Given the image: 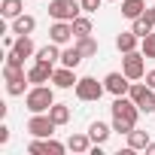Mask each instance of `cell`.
I'll return each mask as SVG.
<instances>
[{"instance_id": "obj_10", "label": "cell", "mask_w": 155, "mask_h": 155, "mask_svg": "<svg viewBox=\"0 0 155 155\" xmlns=\"http://www.w3.org/2000/svg\"><path fill=\"white\" fill-rule=\"evenodd\" d=\"M49 40L58 43V46H67L70 40H76V34H73V21H55V25L49 28Z\"/></svg>"}, {"instance_id": "obj_33", "label": "cell", "mask_w": 155, "mask_h": 155, "mask_svg": "<svg viewBox=\"0 0 155 155\" xmlns=\"http://www.w3.org/2000/svg\"><path fill=\"white\" fill-rule=\"evenodd\" d=\"M143 79H146V85H152V88H155V70H146Z\"/></svg>"}, {"instance_id": "obj_13", "label": "cell", "mask_w": 155, "mask_h": 155, "mask_svg": "<svg viewBox=\"0 0 155 155\" xmlns=\"http://www.w3.org/2000/svg\"><path fill=\"white\" fill-rule=\"evenodd\" d=\"M91 146H94V140L88 134H70V140H67V149L70 152H79V155L91 152Z\"/></svg>"}, {"instance_id": "obj_2", "label": "cell", "mask_w": 155, "mask_h": 155, "mask_svg": "<svg viewBox=\"0 0 155 155\" xmlns=\"http://www.w3.org/2000/svg\"><path fill=\"white\" fill-rule=\"evenodd\" d=\"M128 97L140 107V113H155V88L152 85H146V82H131V91H128Z\"/></svg>"}, {"instance_id": "obj_3", "label": "cell", "mask_w": 155, "mask_h": 155, "mask_svg": "<svg viewBox=\"0 0 155 155\" xmlns=\"http://www.w3.org/2000/svg\"><path fill=\"white\" fill-rule=\"evenodd\" d=\"M122 73L128 76L131 82H137V79H143L146 76V55L143 52H125V58H122Z\"/></svg>"}, {"instance_id": "obj_35", "label": "cell", "mask_w": 155, "mask_h": 155, "mask_svg": "<svg viewBox=\"0 0 155 155\" xmlns=\"http://www.w3.org/2000/svg\"><path fill=\"white\" fill-rule=\"evenodd\" d=\"M146 3H149V0H146Z\"/></svg>"}, {"instance_id": "obj_8", "label": "cell", "mask_w": 155, "mask_h": 155, "mask_svg": "<svg viewBox=\"0 0 155 155\" xmlns=\"http://www.w3.org/2000/svg\"><path fill=\"white\" fill-rule=\"evenodd\" d=\"M31 55H37V49H34V40H31V34H28V37H18V40H15V46L6 52V61L25 64V58H31Z\"/></svg>"}, {"instance_id": "obj_6", "label": "cell", "mask_w": 155, "mask_h": 155, "mask_svg": "<svg viewBox=\"0 0 155 155\" xmlns=\"http://www.w3.org/2000/svg\"><path fill=\"white\" fill-rule=\"evenodd\" d=\"M110 110H113V119H122V122H131V125H137V119H140V107H137L128 94L116 97Z\"/></svg>"}, {"instance_id": "obj_11", "label": "cell", "mask_w": 155, "mask_h": 155, "mask_svg": "<svg viewBox=\"0 0 155 155\" xmlns=\"http://www.w3.org/2000/svg\"><path fill=\"white\" fill-rule=\"evenodd\" d=\"M52 73H55L52 64L34 61V67H28V79H31V85H46V82H52Z\"/></svg>"}, {"instance_id": "obj_26", "label": "cell", "mask_w": 155, "mask_h": 155, "mask_svg": "<svg viewBox=\"0 0 155 155\" xmlns=\"http://www.w3.org/2000/svg\"><path fill=\"white\" fill-rule=\"evenodd\" d=\"M67 152V143H58L52 137H43V155H64Z\"/></svg>"}, {"instance_id": "obj_27", "label": "cell", "mask_w": 155, "mask_h": 155, "mask_svg": "<svg viewBox=\"0 0 155 155\" xmlns=\"http://www.w3.org/2000/svg\"><path fill=\"white\" fill-rule=\"evenodd\" d=\"M140 52H143L146 58H155V31H149V34L140 40Z\"/></svg>"}, {"instance_id": "obj_28", "label": "cell", "mask_w": 155, "mask_h": 155, "mask_svg": "<svg viewBox=\"0 0 155 155\" xmlns=\"http://www.w3.org/2000/svg\"><path fill=\"white\" fill-rule=\"evenodd\" d=\"M131 31H134V34H137V37L143 40V37H146V34L152 31V25H149V21H146V18L140 15V18H134V28H131Z\"/></svg>"}, {"instance_id": "obj_31", "label": "cell", "mask_w": 155, "mask_h": 155, "mask_svg": "<svg viewBox=\"0 0 155 155\" xmlns=\"http://www.w3.org/2000/svg\"><path fill=\"white\" fill-rule=\"evenodd\" d=\"M143 18H146V21L155 28V6H146V9H143Z\"/></svg>"}, {"instance_id": "obj_19", "label": "cell", "mask_w": 155, "mask_h": 155, "mask_svg": "<svg viewBox=\"0 0 155 155\" xmlns=\"http://www.w3.org/2000/svg\"><path fill=\"white\" fill-rule=\"evenodd\" d=\"M82 58H85V55L76 49V43H73L70 49H64V52H61V64H64V67H73V70L82 64Z\"/></svg>"}, {"instance_id": "obj_12", "label": "cell", "mask_w": 155, "mask_h": 155, "mask_svg": "<svg viewBox=\"0 0 155 155\" xmlns=\"http://www.w3.org/2000/svg\"><path fill=\"white\" fill-rule=\"evenodd\" d=\"M52 82H55V88H76V73H73V67H58L55 73H52Z\"/></svg>"}, {"instance_id": "obj_23", "label": "cell", "mask_w": 155, "mask_h": 155, "mask_svg": "<svg viewBox=\"0 0 155 155\" xmlns=\"http://www.w3.org/2000/svg\"><path fill=\"white\" fill-rule=\"evenodd\" d=\"M149 143H152V140H149V131H137V128H134V131L128 134V146H131L134 152H137V149H146Z\"/></svg>"}, {"instance_id": "obj_9", "label": "cell", "mask_w": 155, "mask_h": 155, "mask_svg": "<svg viewBox=\"0 0 155 155\" xmlns=\"http://www.w3.org/2000/svg\"><path fill=\"white\" fill-rule=\"evenodd\" d=\"M104 85H107V91H110L113 97H122V94L131 91V79H128L125 73H116V70L104 76Z\"/></svg>"}, {"instance_id": "obj_17", "label": "cell", "mask_w": 155, "mask_h": 155, "mask_svg": "<svg viewBox=\"0 0 155 155\" xmlns=\"http://www.w3.org/2000/svg\"><path fill=\"white\" fill-rule=\"evenodd\" d=\"M137 40H140V37H137L134 31H122V34L116 37V49H119L122 55H125V52H134V49H137Z\"/></svg>"}, {"instance_id": "obj_5", "label": "cell", "mask_w": 155, "mask_h": 155, "mask_svg": "<svg viewBox=\"0 0 155 155\" xmlns=\"http://www.w3.org/2000/svg\"><path fill=\"white\" fill-rule=\"evenodd\" d=\"M107 91L104 82H97L94 76H82L79 82H76V97H79L82 104H91V101H101V94Z\"/></svg>"}, {"instance_id": "obj_30", "label": "cell", "mask_w": 155, "mask_h": 155, "mask_svg": "<svg viewBox=\"0 0 155 155\" xmlns=\"http://www.w3.org/2000/svg\"><path fill=\"white\" fill-rule=\"evenodd\" d=\"M79 3H82V12H97L104 0H79Z\"/></svg>"}, {"instance_id": "obj_25", "label": "cell", "mask_w": 155, "mask_h": 155, "mask_svg": "<svg viewBox=\"0 0 155 155\" xmlns=\"http://www.w3.org/2000/svg\"><path fill=\"white\" fill-rule=\"evenodd\" d=\"M76 49H79L85 58H91V55H97V40H91V37H76Z\"/></svg>"}, {"instance_id": "obj_34", "label": "cell", "mask_w": 155, "mask_h": 155, "mask_svg": "<svg viewBox=\"0 0 155 155\" xmlns=\"http://www.w3.org/2000/svg\"><path fill=\"white\" fill-rule=\"evenodd\" d=\"M146 155H155V143H149V146H146Z\"/></svg>"}, {"instance_id": "obj_16", "label": "cell", "mask_w": 155, "mask_h": 155, "mask_svg": "<svg viewBox=\"0 0 155 155\" xmlns=\"http://www.w3.org/2000/svg\"><path fill=\"white\" fill-rule=\"evenodd\" d=\"M146 6H149L146 0H122V15L134 21V18H140V15H143V9H146Z\"/></svg>"}, {"instance_id": "obj_29", "label": "cell", "mask_w": 155, "mask_h": 155, "mask_svg": "<svg viewBox=\"0 0 155 155\" xmlns=\"http://www.w3.org/2000/svg\"><path fill=\"white\" fill-rule=\"evenodd\" d=\"M134 128H137V125H131V122H122V119H113V131H119V134H125V137H128V134H131Z\"/></svg>"}, {"instance_id": "obj_14", "label": "cell", "mask_w": 155, "mask_h": 155, "mask_svg": "<svg viewBox=\"0 0 155 155\" xmlns=\"http://www.w3.org/2000/svg\"><path fill=\"white\" fill-rule=\"evenodd\" d=\"M34 28H37V18L34 15H18V18H12V34H18V37H28V34H34Z\"/></svg>"}, {"instance_id": "obj_21", "label": "cell", "mask_w": 155, "mask_h": 155, "mask_svg": "<svg viewBox=\"0 0 155 155\" xmlns=\"http://www.w3.org/2000/svg\"><path fill=\"white\" fill-rule=\"evenodd\" d=\"M28 73H21V76H12V79H6V91L12 94V97H18V94H25V88H28Z\"/></svg>"}, {"instance_id": "obj_18", "label": "cell", "mask_w": 155, "mask_h": 155, "mask_svg": "<svg viewBox=\"0 0 155 155\" xmlns=\"http://www.w3.org/2000/svg\"><path fill=\"white\" fill-rule=\"evenodd\" d=\"M110 134H113V128H110L107 122H91V128H88V137H91L94 143H101V146L110 140Z\"/></svg>"}, {"instance_id": "obj_22", "label": "cell", "mask_w": 155, "mask_h": 155, "mask_svg": "<svg viewBox=\"0 0 155 155\" xmlns=\"http://www.w3.org/2000/svg\"><path fill=\"white\" fill-rule=\"evenodd\" d=\"M49 116H52L55 125H67V122H70V107H67V104H52V107H49Z\"/></svg>"}, {"instance_id": "obj_1", "label": "cell", "mask_w": 155, "mask_h": 155, "mask_svg": "<svg viewBox=\"0 0 155 155\" xmlns=\"http://www.w3.org/2000/svg\"><path fill=\"white\" fill-rule=\"evenodd\" d=\"M55 104V91L49 85H31L25 94V107L31 113H49V107Z\"/></svg>"}, {"instance_id": "obj_20", "label": "cell", "mask_w": 155, "mask_h": 155, "mask_svg": "<svg viewBox=\"0 0 155 155\" xmlns=\"http://www.w3.org/2000/svg\"><path fill=\"white\" fill-rule=\"evenodd\" d=\"M0 12H3V18H18L21 12H25V3L21 0H3V3H0Z\"/></svg>"}, {"instance_id": "obj_7", "label": "cell", "mask_w": 155, "mask_h": 155, "mask_svg": "<svg viewBox=\"0 0 155 155\" xmlns=\"http://www.w3.org/2000/svg\"><path fill=\"white\" fill-rule=\"evenodd\" d=\"M55 128L58 125L52 122L49 113H31V119H28V134L31 137H52Z\"/></svg>"}, {"instance_id": "obj_32", "label": "cell", "mask_w": 155, "mask_h": 155, "mask_svg": "<svg viewBox=\"0 0 155 155\" xmlns=\"http://www.w3.org/2000/svg\"><path fill=\"white\" fill-rule=\"evenodd\" d=\"M3 143H9V128L0 125V146H3Z\"/></svg>"}, {"instance_id": "obj_24", "label": "cell", "mask_w": 155, "mask_h": 155, "mask_svg": "<svg viewBox=\"0 0 155 155\" xmlns=\"http://www.w3.org/2000/svg\"><path fill=\"white\" fill-rule=\"evenodd\" d=\"M73 34L76 37H91V18L88 15H76L73 18Z\"/></svg>"}, {"instance_id": "obj_4", "label": "cell", "mask_w": 155, "mask_h": 155, "mask_svg": "<svg viewBox=\"0 0 155 155\" xmlns=\"http://www.w3.org/2000/svg\"><path fill=\"white\" fill-rule=\"evenodd\" d=\"M79 12H82V3H76V0H49V15L55 21H73Z\"/></svg>"}, {"instance_id": "obj_15", "label": "cell", "mask_w": 155, "mask_h": 155, "mask_svg": "<svg viewBox=\"0 0 155 155\" xmlns=\"http://www.w3.org/2000/svg\"><path fill=\"white\" fill-rule=\"evenodd\" d=\"M34 61H43V64H52V67H55V61H61V49H58V43H49V46L37 49V58H34Z\"/></svg>"}]
</instances>
